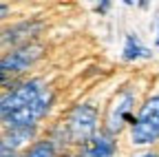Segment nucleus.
Here are the masks:
<instances>
[{
    "label": "nucleus",
    "mask_w": 159,
    "mask_h": 157,
    "mask_svg": "<svg viewBox=\"0 0 159 157\" xmlns=\"http://www.w3.org/2000/svg\"><path fill=\"white\" fill-rule=\"evenodd\" d=\"M38 55H40V49L38 47H22V49H18V51H11L9 55L2 58V75H7L9 71L16 73V71L27 69Z\"/></svg>",
    "instance_id": "5"
},
{
    "label": "nucleus",
    "mask_w": 159,
    "mask_h": 157,
    "mask_svg": "<svg viewBox=\"0 0 159 157\" xmlns=\"http://www.w3.org/2000/svg\"><path fill=\"white\" fill-rule=\"evenodd\" d=\"M133 144H150L159 137V97L150 100L142 106L137 120L133 122Z\"/></svg>",
    "instance_id": "2"
},
{
    "label": "nucleus",
    "mask_w": 159,
    "mask_h": 157,
    "mask_svg": "<svg viewBox=\"0 0 159 157\" xmlns=\"http://www.w3.org/2000/svg\"><path fill=\"white\" fill-rule=\"evenodd\" d=\"M22 157H53V146L49 142H40L33 148H29Z\"/></svg>",
    "instance_id": "7"
},
{
    "label": "nucleus",
    "mask_w": 159,
    "mask_h": 157,
    "mask_svg": "<svg viewBox=\"0 0 159 157\" xmlns=\"http://www.w3.org/2000/svg\"><path fill=\"white\" fill-rule=\"evenodd\" d=\"M51 93L38 80L16 86L2 97V122L9 131L13 128H31L49 109Z\"/></svg>",
    "instance_id": "1"
},
{
    "label": "nucleus",
    "mask_w": 159,
    "mask_h": 157,
    "mask_svg": "<svg viewBox=\"0 0 159 157\" xmlns=\"http://www.w3.org/2000/svg\"><path fill=\"white\" fill-rule=\"evenodd\" d=\"M124 55L128 58V60H133V58H142V55H148V53H146V49L139 44L133 35H128V40H126V53Z\"/></svg>",
    "instance_id": "8"
},
{
    "label": "nucleus",
    "mask_w": 159,
    "mask_h": 157,
    "mask_svg": "<svg viewBox=\"0 0 159 157\" xmlns=\"http://www.w3.org/2000/svg\"><path fill=\"white\" fill-rule=\"evenodd\" d=\"M130 106H133V93L128 89L119 91L111 100L108 111H106V128H108V133H117L124 126V122H133Z\"/></svg>",
    "instance_id": "4"
},
{
    "label": "nucleus",
    "mask_w": 159,
    "mask_h": 157,
    "mask_svg": "<svg viewBox=\"0 0 159 157\" xmlns=\"http://www.w3.org/2000/svg\"><path fill=\"white\" fill-rule=\"evenodd\" d=\"M113 153H115V142L111 133H95L82 146L80 157H113Z\"/></svg>",
    "instance_id": "6"
},
{
    "label": "nucleus",
    "mask_w": 159,
    "mask_h": 157,
    "mask_svg": "<svg viewBox=\"0 0 159 157\" xmlns=\"http://www.w3.org/2000/svg\"><path fill=\"white\" fill-rule=\"evenodd\" d=\"M95 122H97V113L93 106L82 104L71 111V115L66 117V135L69 142L75 144H86L91 137L95 135Z\"/></svg>",
    "instance_id": "3"
},
{
    "label": "nucleus",
    "mask_w": 159,
    "mask_h": 157,
    "mask_svg": "<svg viewBox=\"0 0 159 157\" xmlns=\"http://www.w3.org/2000/svg\"><path fill=\"white\" fill-rule=\"evenodd\" d=\"M135 157H159L157 153H142V155H135Z\"/></svg>",
    "instance_id": "9"
}]
</instances>
